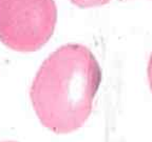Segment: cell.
Instances as JSON below:
<instances>
[{
	"label": "cell",
	"instance_id": "obj_1",
	"mask_svg": "<svg viewBox=\"0 0 152 142\" xmlns=\"http://www.w3.org/2000/svg\"><path fill=\"white\" fill-rule=\"evenodd\" d=\"M102 83L97 60L85 45L58 47L43 61L30 90L38 119L56 134H69L88 120Z\"/></svg>",
	"mask_w": 152,
	"mask_h": 142
},
{
	"label": "cell",
	"instance_id": "obj_2",
	"mask_svg": "<svg viewBox=\"0 0 152 142\" xmlns=\"http://www.w3.org/2000/svg\"><path fill=\"white\" fill-rule=\"evenodd\" d=\"M57 21L54 0H0V41L17 52H35L50 40Z\"/></svg>",
	"mask_w": 152,
	"mask_h": 142
},
{
	"label": "cell",
	"instance_id": "obj_3",
	"mask_svg": "<svg viewBox=\"0 0 152 142\" xmlns=\"http://www.w3.org/2000/svg\"><path fill=\"white\" fill-rule=\"evenodd\" d=\"M110 0H71V2L74 3L75 5L79 7H99V5H104L106 3L109 2Z\"/></svg>",
	"mask_w": 152,
	"mask_h": 142
},
{
	"label": "cell",
	"instance_id": "obj_4",
	"mask_svg": "<svg viewBox=\"0 0 152 142\" xmlns=\"http://www.w3.org/2000/svg\"><path fill=\"white\" fill-rule=\"evenodd\" d=\"M148 80H149L150 88H151L152 92V54L151 57H150L149 63H148Z\"/></svg>",
	"mask_w": 152,
	"mask_h": 142
},
{
	"label": "cell",
	"instance_id": "obj_5",
	"mask_svg": "<svg viewBox=\"0 0 152 142\" xmlns=\"http://www.w3.org/2000/svg\"><path fill=\"white\" fill-rule=\"evenodd\" d=\"M4 142H15V141H4Z\"/></svg>",
	"mask_w": 152,
	"mask_h": 142
}]
</instances>
